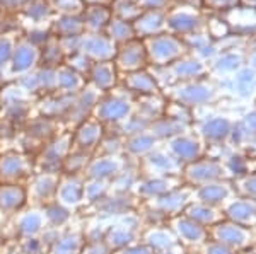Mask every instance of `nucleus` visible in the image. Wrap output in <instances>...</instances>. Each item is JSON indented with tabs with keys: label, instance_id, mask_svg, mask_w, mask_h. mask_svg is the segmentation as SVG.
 Masks as SVG:
<instances>
[{
	"label": "nucleus",
	"instance_id": "nucleus-5",
	"mask_svg": "<svg viewBox=\"0 0 256 254\" xmlns=\"http://www.w3.org/2000/svg\"><path fill=\"white\" fill-rule=\"evenodd\" d=\"M176 227H178V232H180V236L183 237L184 241H188V243H202V241L207 237V232H205V229L202 227V225H198L196 222H193V220H190L188 217L183 220H178L176 222Z\"/></svg>",
	"mask_w": 256,
	"mask_h": 254
},
{
	"label": "nucleus",
	"instance_id": "nucleus-2",
	"mask_svg": "<svg viewBox=\"0 0 256 254\" xmlns=\"http://www.w3.org/2000/svg\"><path fill=\"white\" fill-rule=\"evenodd\" d=\"M226 215H227V219L234 224L244 225V227L254 225L256 224V200L241 198V200H238V202H232L226 208Z\"/></svg>",
	"mask_w": 256,
	"mask_h": 254
},
{
	"label": "nucleus",
	"instance_id": "nucleus-17",
	"mask_svg": "<svg viewBox=\"0 0 256 254\" xmlns=\"http://www.w3.org/2000/svg\"><path fill=\"white\" fill-rule=\"evenodd\" d=\"M38 227H40V217H36V215L28 217L22 222V231H26V232H34V231H38Z\"/></svg>",
	"mask_w": 256,
	"mask_h": 254
},
{
	"label": "nucleus",
	"instance_id": "nucleus-13",
	"mask_svg": "<svg viewBox=\"0 0 256 254\" xmlns=\"http://www.w3.org/2000/svg\"><path fill=\"white\" fill-rule=\"evenodd\" d=\"M114 171H116V164L113 161H108V159H104V161H99L96 162V166L90 169V173L92 176H99V178H104V176H110L113 174Z\"/></svg>",
	"mask_w": 256,
	"mask_h": 254
},
{
	"label": "nucleus",
	"instance_id": "nucleus-11",
	"mask_svg": "<svg viewBox=\"0 0 256 254\" xmlns=\"http://www.w3.org/2000/svg\"><path fill=\"white\" fill-rule=\"evenodd\" d=\"M148 243H150L152 248L156 249H166V248H171L172 244H174V241H172V237L168 234V232L164 231H156L152 232L150 237H148Z\"/></svg>",
	"mask_w": 256,
	"mask_h": 254
},
{
	"label": "nucleus",
	"instance_id": "nucleus-9",
	"mask_svg": "<svg viewBox=\"0 0 256 254\" xmlns=\"http://www.w3.org/2000/svg\"><path fill=\"white\" fill-rule=\"evenodd\" d=\"M22 200V195L18 188H6L0 191V205L2 207H18Z\"/></svg>",
	"mask_w": 256,
	"mask_h": 254
},
{
	"label": "nucleus",
	"instance_id": "nucleus-16",
	"mask_svg": "<svg viewBox=\"0 0 256 254\" xmlns=\"http://www.w3.org/2000/svg\"><path fill=\"white\" fill-rule=\"evenodd\" d=\"M205 254H234V251L218 243H212L205 248Z\"/></svg>",
	"mask_w": 256,
	"mask_h": 254
},
{
	"label": "nucleus",
	"instance_id": "nucleus-1",
	"mask_svg": "<svg viewBox=\"0 0 256 254\" xmlns=\"http://www.w3.org/2000/svg\"><path fill=\"white\" fill-rule=\"evenodd\" d=\"M214 237L216 243L226 246L229 249H242L251 244V231L244 225H239L234 222L218 224L214 229Z\"/></svg>",
	"mask_w": 256,
	"mask_h": 254
},
{
	"label": "nucleus",
	"instance_id": "nucleus-14",
	"mask_svg": "<svg viewBox=\"0 0 256 254\" xmlns=\"http://www.w3.org/2000/svg\"><path fill=\"white\" fill-rule=\"evenodd\" d=\"M229 167H230V171H232L234 174H238V176H246V167H248V161L246 159H242V157H232V159H229Z\"/></svg>",
	"mask_w": 256,
	"mask_h": 254
},
{
	"label": "nucleus",
	"instance_id": "nucleus-7",
	"mask_svg": "<svg viewBox=\"0 0 256 254\" xmlns=\"http://www.w3.org/2000/svg\"><path fill=\"white\" fill-rule=\"evenodd\" d=\"M186 202V196L181 195V193H169L166 198H160L159 200V207L162 208L164 212H174L180 210L181 207Z\"/></svg>",
	"mask_w": 256,
	"mask_h": 254
},
{
	"label": "nucleus",
	"instance_id": "nucleus-3",
	"mask_svg": "<svg viewBox=\"0 0 256 254\" xmlns=\"http://www.w3.org/2000/svg\"><path fill=\"white\" fill-rule=\"evenodd\" d=\"M188 178L192 183H196L200 186L208 183L217 181L222 176V167L220 164L216 161H198L193 162L186 171Z\"/></svg>",
	"mask_w": 256,
	"mask_h": 254
},
{
	"label": "nucleus",
	"instance_id": "nucleus-19",
	"mask_svg": "<svg viewBox=\"0 0 256 254\" xmlns=\"http://www.w3.org/2000/svg\"><path fill=\"white\" fill-rule=\"evenodd\" d=\"M166 254H172V253H166Z\"/></svg>",
	"mask_w": 256,
	"mask_h": 254
},
{
	"label": "nucleus",
	"instance_id": "nucleus-6",
	"mask_svg": "<svg viewBox=\"0 0 256 254\" xmlns=\"http://www.w3.org/2000/svg\"><path fill=\"white\" fill-rule=\"evenodd\" d=\"M186 217L193 222H196L198 225H207V224H214L220 219V215L214 210L210 205H192V207L186 210Z\"/></svg>",
	"mask_w": 256,
	"mask_h": 254
},
{
	"label": "nucleus",
	"instance_id": "nucleus-15",
	"mask_svg": "<svg viewBox=\"0 0 256 254\" xmlns=\"http://www.w3.org/2000/svg\"><path fill=\"white\" fill-rule=\"evenodd\" d=\"M20 159H6L2 161V171L7 174H16L20 173Z\"/></svg>",
	"mask_w": 256,
	"mask_h": 254
},
{
	"label": "nucleus",
	"instance_id": "nucleus-4",
	"mask_svg": "<svg viewBox=\"0 0 256 254\" xmlns=\"http://www.w3.org/2000/svg\"><path fill=\"white\" fill-rule=\"evenodd\" d=\"M230 195V188L226 183H208L198 190V198L202 200L205 205H217L226 202V198Z\"/></svg>",
	"mask_w": 256,
	"mask_h": 254
},
{
	"label": "nucleus",
	"instance_id": "nucleus-12",
	"mask_svg": "<svg viewBox=\"0 0 256 254\" xmlns=\"http://www.w3.org/2000/svg\"><path fill=\"white\" fill-rule=\"evenodd\" d=\"M142 191L147 195H164L169 191V181L168 179H152L144 184Z\"/></svg>",
	"mask_w": 256,
	"mask_h": 254
},
{
	"label": "nucleus",
	"instance_id": "nucleus-8",
	"mask_svg": "<svg viewBox=\"0 0 256 254\" xmlns=\"http://www.w3.org/2000/svg\"><path fill=\"white\" fill-rule=\"evenodd\" d=\"M239 191L244 195V198L256 200V174H246L239 179Z\"/></svg>",
	"mask_w": 256,
	"mask_h": 254
},
{
	"label": "nucleus",
	"instance_id": "nucleus-10",
	"mask_svg": "<svg viewBox=\"0 0 256 254\" xmlns=\"http://www.w3.org/2000/svg\"><path fill=\"white\" fill-rule=\"evenodd\" d=\"M174 150L178 157H181L183 161H195L198 154L196 143H188V142H178L174 145Z\"/></svg>",
	"mask_w": 256,
	"mask_h": 254
},
{
	"label": "nucleus",
	"instance_id": "nucleus-18",
	"mask_svg": "<svg viewBox=\"0 0 256 254\" xmlns=\"http://www.w3.org/2000/svg\"><path fill=\"white\" fill-rule=\"evenodd\" d=\"M125 254H150V249H147V248H135V249H128Z\"/></svg>",
	"mask_w": 256,
	"mask_h": 254
}]
</instances>
